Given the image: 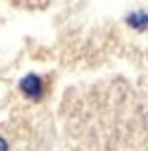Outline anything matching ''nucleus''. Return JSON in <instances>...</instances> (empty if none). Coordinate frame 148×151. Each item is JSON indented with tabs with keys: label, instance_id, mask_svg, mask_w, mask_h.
<instances>
[{
	"label": "nucleus",
	"instance_id": "f03ea898",
	"mask_svg": "<svg viewBox=\"0 0 148 151\" xmlns=\"http://www.w3.org/2000/svg\"><path fill=\"white\" fill-rule=\"evenodd\" d=\"M0 151H8V145L3 138H0Z\"/></svg>",
	"mask_w": 148,
	"mask_h": 151
},
{
	"label": "nucleus",
	"instance_id": "f257e3e1",
	"mask_svg": "<svg viewBox=\"0 0 148 151\" xmlns=\"http://www.w3.org/2000/svg\"><path fill=\"white\" fill-rule=\"evenodd\" d=\"M21 89L29 97H39L41 96V90H42V83L40 81L39 77L36 76H28L25 80H23L21 83Z\"/></svg>",
	"mask_w": 148,
	"mask_h": 151
}]
</instances>
